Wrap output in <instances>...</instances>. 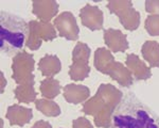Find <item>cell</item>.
<instances>
[{
    "label": "cell",
    "mask_w": 159,
    "mask_h": 128,
    "mask_svg": "<svg viewBox=\"0 0 159 128\" xmlns=\"http://www.w3.org/2000/svg\"><path fill=\"white\" fill-rule=\"evenodd\" d=\"M82 24L91 31H96L103 28V12L96 6L86 4L80 11Z\"/></svg>",
    "instance_id": "obj_9"
},
{
    "label": "cell",
    "mask_w": 159,
    "mask_h": 128,
    "mask_svg": "<svg viewBox=\"0 0 159 128\" xmlns=\"http://www.w3.org/2000/svg\"><path fill=\"white\" fill-rule=\"evenodd\" d=\"M107 7L112 14L119 17L123 27L129 31L137 30L140 25V13L136 11L132 1L129 0H114L109 1Z\"/></svg>",
    "instance_id": "obj_4"
},
{
    "label": "cell",
    "mask_w": 159,
    "mask_h": 128,
    "mask_svg": "<svg viewBox=\"0 0 159 128\" xmlns=\"http://www.w3.org/2000/svg\"><path fill=\"white\" fill-rule=\"evenodd\" d=\"M90 48L85 43L79 42L72 51V65L69 67V76L74 81H83L89 76Z\"/></svg>",
    "instance_id": "obj_6"
},
{
    "label": "cell",
    "mask_w": 159,
    "mask_h": 128,
    "mask_svg": "<svg viewBox=\"0 0 159 128\" xmlns=\"http://www.w3.org/2000/svg\"><path fill=\"white\" fill-rule=\"evenodd\" d=\"M38 67H39V71L43 74V76L53 77L61 71V64L57 56L46 55L45 57L40 59Z\"/></svg>",
    "instance_id": "obj_16"
},
{
    "label": "cell",
    "mask_w": 159,
    "mask_h": 128,
    "mask_svg": "<svg viewBox=\"0 0 159 128\" xmlns=\"http://www.w3.org/2000/svg\"><path fill=\"white\" fill-rule=\"evenodd\" d=\"M122 99V92L110 83H102L96 95L89 98L83 106L84 113L92 115L96 126L108 128L111 115Z\"/></svg>",
    "instance_id": "obj_1"
},
{
    "label": "cell",
    "mask_w": 159,
    "mask_h": 128,
    "mask_svg": "<svg viewBox=\"0 0 159 128\" xmlns=\"http://www.w3.org/2000/svg\"><path fill=\"white\" fill-rule=\"evenodd\" d=\"M34 65L35 60L33 56L25 50L20 51L13 58V79L18 84H34Z\"/></svg>",
    "instance_id": "obj_5"
},
{
    "label": "cell",
    "mask_w": 159,
    "mask_h": 128,
    "mask_svg": "<svg viewBox=\"0 0 159 128\" xmlns=\"http://www.w3.org/2000/svg\"><path fill=\"white\" fill-rule=\"evenodd\" d=\"M56 37L54 25L50 22L31 20L28 24V35L25 45L31 50H37L42 46L43 41L49 42Z\"/></svg>",
    "instance_id": "obj_3"
},
{
    "label": "cell",
    "mask_w": 159,
    "mask_h": 128,
    "mask_svg": "<svg viewBox=\"0 0 159 128\" xmlns=\"http://www.w3.org/2000/svg\"><path fill=\"white\" fill-rule=\"evenodd\" d=\"M53 25L57 29L60 37L69 41H75L79 38V26L75 17L71 12L61 13L57 17H55Z\"/></svg>",
    "instance_id": "obj_7"
},
{
    "label": "cell",
    "mask_w": 159,
    "mask_h": 128,
    "mask_svg": "<svg viewBox=\"0 0 159 128\" xmlns=\"http://www.w3.org/2000/svg\"><path fill=\"white\" fill-rule=\"evenodd\" d=\"M104 42L114 52H124L129 49L126 35L117 29L104 30Z\"/></svg>",
    "instance_id": "obj_11"
},
{
    "label": "cell",
    "mask_w": 159,
    "mask_h": 128,
    "mask_svg": "<svg viewBox=\"0 0 159 128\" xmlns=\"http://www.w3.org/2000/svg\"><path fill=\"white\" fill-rule=\"evenodd\" d=\"M32 128H52V126L47 121H38L33 125Z\"/></svg>",
    "instance_id": "obj_25"
},
{
    "label": "cell",
    "mask_w": 159,
    "mask_h": 128,
    "mask_svg": "<svg viewBox=\"0 0 159 128\" xmlns=\"http://www.w3.org/2000/svg\"><path fill=\"white\" fill-rule=\"evenodd\" d=\"M28 24L22 18L2 11L0 15V47L9 56L17 55L24 47Z\"/></svg>",
    "instance_id": "obj_2"
},
{
    "label": "cell",
    "mask_w": 159,
    "mask_h": 128,
    "mask_svg": "<svg viewBox=\"0 0 159 128\" xmlns=\"http://www.w3.org/2000/svg\"><path fill=\"white\" fill-rule=\"evenodd\" d=\"M145 10L151 15L159 16V0H147L145 1Z\"/></svg>",
    "instance_id": "obj_23"
},
{
    "label": "cell",
    "mask_w": 159,
    "mask_h": 128,
    "mask_svg": "<svg viewBox=\"0 0 159 128\" xmlns=\"http://www.w3.org/2000/svg\"><path fill=\"white\" fill-rule=\"evenodd\" d=\"M1 92L3 93V90H4V86H6V80H4V77H3V73H1Z\"/></svg>",
    "instance_id": "obj_26"
},
{
    "label": "cell",
    "mask_w": 159,
    "mask_h": 128,
    "mask_svg": "<svg viewBox=\"0 0 159 128\" xmlns=\"http://www.w3.org/2000/svg\"><path fill=\"white\" fill-rule=\"evenodd\" d=\"M112 62H115V58L108 49L101 47L96 50V52H94L93 63H94V67L97 68V71L105 74V71H107V68L109 67V65Z\"/></svg>",
    "instance_id": "obj_18"
},
{
    "label": "cell",
    "mask_w": 159,
    "mask_h": 128,
    "mask_svg": "<svg viewBox=\"0 0 159 128\" xmlns=\"http://www.w3.org/2000/svg\"><path fill=\"white\" fill-rule=\"evenodd\" d=\"M89 95H90V91L85 86L70 83L64 88V97L69 104H81L87 101Z\"/></svg>",
    "instance_id": "obj_15"
},
{
    "label": "cell",
    "mask_w": 159,
    "mask_h": 128,
    "mask_svg": "<svg viewBox=\"0 0 159 128\" xmlns=\"http://www.w3.org/2000/svg\"><path fill=\"white\" fill-rule=\"evenodd\" d=\"M145 29L153 37H158L159 35V16L155 15H150L147 17L144 22Z\"/></svg>",
    "instance_id": "obj_22"
},
{
    "label": "cell",
    "mask_w": 159,
    "mask_h": 128,
    "mask_svg": "<svg viewBox=\"0 0 159 128\" xmlns=\"http://www.w3.org/2000/svg\"><path fill=\"white\" fill-rule=\"evenodd\" d=\"M32 117L33 112L30 108H25L20 105H12L7 108V119L12 126H24L32 120Z\"/></svg>",
    "instance_id": "obj_14"
},
{
    "label": "cell",
    "mask_w": 159,
    "mask_h": 128,
    "mask_svg": "<svg viewBox=\"0 0 159 128\" xmlns=\"http://www.w3.org/2000/svg\"><path fill=\"white\" fill-rule=\"evenodd\" d=\"M35 107L39 110L43 114L47 116H57L61 114V108L55 101L50 99H36L35 101Z\"/></svg>",
    "instance_id": "obj_21"
},
{
    "label": "cell",
    "mask_w": 159,
    "mask_h": 128,
    "mask_svg": "<svg viewBox=\"0 0 159 128\" xmlns=\"http://www.w3.org/2000/svg\"><path fill=\"white\" fill-rule=\"evenodd\" d=\"M126 67L137 80H147L152 77L151 68L137 55L129 53L126 57Z\"/></svg>",
    "instance_id": "obj_12"
},
{
    "label": "cell",
    "mask_w": 159,
    "mask_h": 128,
    "mask_svg": "<svg viewBox=\"0 0 159 128\" xmlns=\"http://www.w3.org/2000/svg\"><path fill=\"white\" fill-rule=\"evenodd\" d=\"M105 75H108L111 79L117 81L120 86H126V88L130 86L133 83V75L129 70L125 67L122 63L116 62V61L110 64L107 71H105Z\"/></svg>",
    "instance_id": "obj_13"
},
{
    "label": "cell",
    "mask_w": 159,
    "mask_h": 128,
    "mask_svg": "<svg viewBox=\"0 0 159 128\" xmlns=\"http://www.w3.org/2000/svg\"><path fill=\"white\" fill-rule=\"evenodd\" d=\"M142 56L151 67L159 66V43L156 41H147L142 45Z\"/></svg>",
    "instance_id": "obj_17"
},
{
    "label": "cell",
    "mask_w": 159,
    "mask_h": 128,
    "mask_svg": "<svg viewBox=\"0 0 159 128\" xmlns=\"http://www.w3.org/2000/svg\"><path fill=\"white\" fill-rule=\"evenodd\" d=\"M72 128H93V127H92L91 123L89 122V120H87L86 117L81 116L73 121Z\"/></svg>",
    "instance_id": "obj_24"
},
{
    "label": "cell",
    "mask_w": 159,
    "mask_h": 128,
    "mask_svg": "<svg viewBox=\"0 0 159 128\" xmlns=\"http://www.w3.org/2000/svg\"><path fill=\"white\" fill-rule=\"evenodd\" d=\"M36 92L34 90V84H18L15 89V97L19 102L30 104V102L36 101Z\"/></svg>",
    "instance_id": "obj_20"
},
{
    "label": "cell",
    "mask_w": 159,
    "mask_h": 128,
    "mask_svg": "<svg viewBox=\"0 0 159 128\" xmlns=\"http://www.w3.org/2000/svg\"><path fill=\"white\" fill-rule=\"evenodd\" d=\"M154 121L145 111H137L136 117L130 115H116L115 125L118 128H147Z\"/></svg>",
    "instance_id": "obj_8"
},
{
    "label": "cell",
    "mask_w": 159,
    "mask_h": 128,
    "mask_svg": "<svg viewBox=\"0 0 159 128\" xmlns=\"http://www.w3.org/2000/svg\"><path fill=\"white\" fill-rule=\"evenodd\" d=\"M39 89L43 97L48 99H53L61 93V86L58 80L52 78V77H47L40 82Z\"/></svg>",
    "instance_id": "obj_19"
},
{
    "label": "cell",
    "mask_w": 159,
    "mask_h": 128,
    "mask_svg": "<svg viewBox=\"0 0 159 128\" xmlns=\"http://www.w3.org/2000/svg\"><path fill=\"white\" fill-rule=\"evenodd\" d=\"M58 7V3L54 0H35L33 1L32 11L40 22H50V20L57 14Z\"/></svg>",
    "instance_id": "obj_10"
}]
</instances>
